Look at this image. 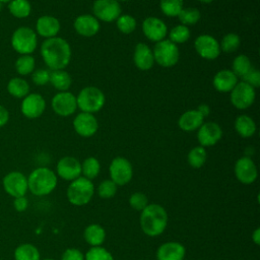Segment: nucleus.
<instances>
[{"instance_id": "47", "label": "nucleus", "mask_w": 260, "mask_h": 260, "mask_svg": "<svg viewBox=\"0 0 260 260\" xmlns=\"http://www.w3.org/2000/svg\"><path fill=\"white\" fill-rule=\"evenodd\" d=\"M13 207L18 212H23L28 207V200L25 196L15 197L13 200Z\"/></svg>"}, {"instance_id": "34", "label": "nucleus", "mask_w": 260, "mask_h": 260, "mask_svg": "<svg viewBox=\"0 0 260 260\" xmlns=\"http://www.w3.org/2000/svg\"><path fill=\"white\" fill-rule=\"evenodd\" d=\"M207 158V152L205 150V147L203 146H195L190 149V151L187 154V160L188 164L193 169H200L204 166Z\"/></svg>"}, {"instance_id": "24", "label": "nucleus", "mask_w": 260, "mask_h": 260, "mask_svg": "<svg viewBox=\"0 0 260 260\" xmlns=\"http://www.w3.org/2000/svg\"><path fill=\"white\" fill-rule=\"evenodd\" d=\"M238 77L229 69H222L215 73L212 79L213 87L219 92H231L238 83Z\"/></svg>"}, {"instance_id": "10", "label": "nucleus", "mask_w": 260, "mask_h": 260, "mask_svg": "<svg viewBox=\"0 0 260 260\" xmlns=\"http://www.w3.org/2000/svg\"><path fill=\"white\" fill-rule=\"evenodd\" d=\"M4 191L11 197L25 196L28 191L27 177L18 171H12L6 174L2 180Z\"/></svg>"}, {"instance_id": "33", "label": "nucleus", "mask_w": 260, "mask_h": 260, "mask_svg": "<svg viewBox=\"0 0 260 260\" xmlns=\"http://www.w3.org/2000/svg\"><path fill=\"white\" fill-rule=\"evenodd\" d=\"M14 67L19 75L25 76L31 74L36 69V60L32 55H19L15 61Z\"/></svg>"}, {"instance_id": "3", "label": "nucleus", "mask_w": 260, "mask_h": 260, "mask_svg": "<svg viewBox=\"0 0 260 260\" xmlns=\"http://www.w3.org/2000/svg\"><path fill=\"white\" fill-rule=\"evenodd\" d=\"M57 184L56 173L47 167L35 169L27 177L28 190L36 196L49 195L55 190Z\"/></svg>"}, {"instance_id": "27", "label": "nucleus", "mask_w": 260, "mask_h": 260, "mask_svg": "<svg viewBox=\"0 0 260 260\" xmlns=\"http://www.w3.org/2000/svg\"><path fill=\"white\" fill-rule=\"evenodd\" d=\"M235 129L241 137L249 138L255 134L256 124L250 116L244 114V115H240L236 118Z\"/></svg>"}, {"instance_id": "42", "label": "nucleus", "mask_w": 260, "mask_h": 260, "mask_svg": "<svg viewBox=\"0 0 260 260\" xmlns=\"http://www.w3.org/2000/svg\"><path fill=\"white\" fill-rule=\"evenodd\" d=\"M118 190V186L111 180L107 179L100 183L98 186V195L103 199H110L113 198Z\"/></svg>"}, {"instance_id": "38", "label": "nucleus", "mask_w": 260, "mask_h": 260, "mask_svg": "<svg viewBox=\"0 0 260 260\" xmlns=\"http://www.w3.org/2000/svg\"><path fill=\"white\" fill-rule=\"evenodd\" d=\"M240 45H241L240 37L235 32H230L222 37L219 43V48H220V51L230 54V53L236 52L239 49Z\"/></svg>"}, {"instance_id": "16", "label": "nucleus", "mask_w": 260, "mask_h": 260, "mask_svg": "<svg viewBox=\"0 0 260 260\" xmlns=\"http://www.w3.org/2000/svg\"><path fill=\"white\" fill-rule=\"evenodd\" d=\"M56 175L71 182L81 176V162L76 157L63 156L57 162Z\"/></svg>"}, {"instance_id": "18", "label": "nucleus", "mask_w": 260, "mask_h": 260, "mask_svg": "<svg viewBox=\"0 0 260 260\" xmlns=\"http://www.w3.org/2000/svg\"><path fill=\"white\" fill-rule=\"evenodd\" d=\"M197 130L198 142L203 147L215 145L222 137V129L215 122L203 123Z\"/></svg>"}, {"instance_id": "30", "label": "nucleus", "mask_w": 260, "mask_h": 260, "mask_svg": "<svg viewBox=\"0 0 260 260\" xmlns=\"http://www.w3.org/2000/svg\"><path fill=\"white\" fill-rule=\"evenodd\" d=\"M14 260H41L39 249L29 243L18 245L14 250Z\"/></svg>"}, {"instance_id": "53", "label": "nucleus", "mask_w": 260, "mask_h": 260, "mask_svg": "<svg viewBox=\"0 0 260 260\" xmlns=\"http://www.w3.org/2000/svg\"><path fill=\"white\" fill-rule=\"evenodd\" d=\"M43 260H55V259H52V258H46V259H43Z\"/></svg>"}, {"instance_id": "7", "label": "nucleus", "mask_w": 260, "mask_h": 260, "mask_svg": "<svg viewBox=\"0 0 260 260\" xmlns=\"http://www.w3.org/2000/svg\"><path fill=\"white\" fill-rule=\"evenodd\" d=\"M152 53L154 57V62L165 68L175 66L178 63L180 57L178 46L170 40L166 39L155 43Z\"/></svg>"}, {"instance_id": "45", "label": "nucleus", "mask_w": 260, "mask_h": 260, "mask_svg": "<svg viewBox=\"0 0 260 260\" xmlns=\"http://www.w3.org/2000/svg\"><path fill=\"white\" fill-rule=\"evenodd\" d=\"M243 81H245L246 83H248L249 85H251L252 87L256 88L259 87L260 85V72L257 69L252 68L244 77H243Z\"/></svg>"}, {"instance_id": "20", "label": "nucleus", "mask_w": 260, "mask_h": 260, "mask_svg": "<svg viewBox=\"0 0 260 260\" xmlns=\"http://www.w3.org/2000/svg\"><path fill=\"white\" fill-rule=\"evenodd\" d=\"M100 21L90 14H81L77 16L73 22L75 31L85 38L95 36L100 30Z\"/></svg>"}, {"instance_id": "35", "label": "nucleus", "mask_w": 260, "mask_h": 260, "mask_svg": "<svg viewBox=\"0 0 260 260\" xmlns=\"http://www.w3.org/2000/svg\"><path fill=\"white\" fill-rule=\"evenodd\" d=\"M252 68L253 67L250 58L244 54L238 55L232 64V71L236 74L237 77L243 78Z\"/></svg>"}, {"instance_id": "15", "label": "nucleus", "mask_w": 260, "mask_h": 260, "mask_svg": "<svg viewBox=\"0 0 260 260\" xmlns=\"http://www.w3.org/2000/svg\"><path fill=\"white\" fill-rule=\"evenodd\" d=\"M46 109L45 99L36 92L28 93L22 99L20 104V111L27 119H37L43 115Z\"/></svg>"}, {"instance_id": "1", "label": "nucleus", "mask_w": 260, "mask_h": 260, "mask_svg": "<svg viewBox=\"0 0 260 260\" xmlns=\"http://www.w3.org/2000/svg\"><path fill=\"white\" fill-rule=\"evenodd\" d=\"M41 56L49 69L61 70L66 68L71 60V48L69 43L60 37L46 39L41 45Z\"/></svg>"}, {"instance_id": "6", "label": "nucleus", "mask_w": 260, "mask_h": 260, "mask_svg": "<svg viewBox=\"0 0 260 260\" xmlns=\"http://www.w3.org/2000/svg\"><path fill=\"white\" fill-rule=\"evenodd\" d=\"M76 103L81 112L93 114L102 110L106 103V96L100 88L85 86L76 96Z\"/></svg>"}, {"instance_id": "28", "label": "nucleus", "mask_w": 260, "mask_h": 260, "mask_svg": "<svg viewBox=\"0 0 260 260\" xmlns=\"http://www.w3.org/2000/svg\"><path fill=\"white\" fill-rule=\"evenodd\" d=\"M8 93L16 99H23L29 93V84L22 77H12L7 83Z\"/></svg>"}, {"instance_id": "43", "label": "nucleus", "mask_w": 260, "mask_h": 260, "mask_svg": "<svg viewBox=\"0 0 260 260\" xmlns=\"http://www.w3.org/2000/svg\"><path fill=\"white\" fill-rule=\"evenodd\" d=\"M148 204L146 195L142 192H134L129 197V205L136 211H142Z\"/></svg>"}, {"instance_id": "13", "label": "nucleus", "mask_w": 260, "mask_h": 260, "mask_svg": "<svg viewBox=\"0 0 260 260\" xmlns=\"http://www.w3.org/2000/svg\"><path fill=\"white\" fill-rule=\"evenodd\" d=\"M51 106L53 111L57 115L61 117H68L76 111V96L68 90L59 91L53 96L51 101Z\"/></svg>"}, {"instance_id": "50", "label": "nucleus", "mask_w": 260, "mask_h": 260, "mask_svg": "<svg viewBox=\"0 0 260 260\" xmlns=\"http://www.w3.org/2000/svg\"><path fill=\"white\" fill-rule=\"evenodd\" d=\"M252 241L256 244L259 245L260 244V229L257 228L253 233H252Z\"/></svg>"}, {"instance_id": "39", "label": "nucleus", "mask_w": 260, "mask_h": 260, "mask_svg": "<svg viewBox=\"0 0 260 260\" xmlns=\"http://www.w3.org/2000/svg\"><path fill=\"white\" fill-rule=\"evenodd\" d=\"M190 35L191 32L188 26L183 24H178L174 26L169 32V40L176 45L183 44L189 40Z\"/></svg>"}, {"instance_id": "29", "label": "nucleus", "mask_w": 260, "mask_h": 260, "mask_svg": "<svg viewBox=\"0 0 260 260\" xmlns=\"http://www.w3.org/2000/svg\"><path fill=\"white\" fill-rule=\"evenodd\" d=\"M50 82L59 91H67L72 83V78L70 74L61 70H51L50 71Z\"/></svg>"}, {"instance_id": "2", "label": "nucleus", "mask_w": 260, "mask_h": 260, "mask_svg": "<svg viewBox=\"0 0 260 260\" xmlns=\"http://www.w3.org/2000/svg\"><path fill=\"white\" fill-rule=\"evenodd\" d=\"M140 228L148 237L161 235L168 225V213L166 209L157 203H148L140 211Z\"/></svg>"}, {"instance_id": "14", "label": "nucleus", "mask_w": 260, "mask_h": 260, "mask_svg": "<svg viewBox=\"0 0 260 260\" xmlns=\"http://www.w3.org/2000/svg\"><path fill=\"white\" fill-rule=\"evenodd\" d=\"M234 173L237 180L245 185L254 183L258 177L257 167L249 156H242L236 161Z\"/></svg>"}, {"instance_id": "21", "label": "nucleus", "mask_w": 260, "mask_h": 260, "mask_svg": "<svg viewBox=\"0 0 260 260\" xmlns=\"http://www.w3.org/2000/svg\"><path fill=\"white\" fill-rule=\"evenodd\" d=\"M185 256V246L175 241L166 242L156 250V260H184Z\"/></svg>"}, {"instance_id": "31", "label": "nucleus", "mask_w": 260, "mask_h": 260, "mask_svg": "<svg viewBox=\"0 0 260 260\" xmlns=\"http://www.w3.org/2000/svg\"><path fill=\"white\" fill-rule=\"evenodd\" d=\"M7 7L9 13L16 18H25L31 12V5L28 0H11Z\"/></svg>"}, {"instance_id": "49", "label": "nucleus", "mask_w": 260, "mask_h": 260, "mask_svg": "<svg viewBox=\"0 0 260 260\" xmlns=\"http://www.w3.org/2000/svg\"><path fill=\"white\" fill-rule=\"evenodd\" d=\"M196 110L204 117V119H205V117H207V116L209 115V113H210L209 107H208L207 105H205V104H201Z\"/></svg>"}, {"instance_id": "25", "label": "nucleus", "mask_w": 260, "mask_h": 260, "mask_svg": "<svg viewBox=\"0 0 260 260\" xmlns=\"http://www.w3.org/2000/svg\"><path fill=\"white\" fill-rule=\"evenodd\" d=\"M203 121L204 117L197 110H189L180 116L178 125L183 131L191 132L197 130L204 123Z\"/></svg>"}, {"instance_id": "8", "label": "nucleus", "mask_w": 260, "mask_h": 260, "mask_svg": "<svg viewBox=\"0 0 260 260\" xmlns=\"http://www.w3.org/2000/svg\"><path fill=\"white\" fill-rule=\"evenodd\" d=\"M109 174L110 179L117 186H124L131 181L133 177V168L127 158L116 156L110 164Z\"/></svg>"}, {"instance_id": "12", "label": "nucleus", "mask_w": 260, "mask_h": 260, "mask_svg": "<svg viewBox=\"0 0 260 260\" xmlns=\"http://www.w3.org/2000/svg\"><path fill=\"white\" fill-rule=\"evenodd\" d=\"M194 48L197 54L206 60H214L220 54L218 41L211 35H200L195 39Z\"/></svg>"}, {"instance_id": "23", "label": "nucleus", "mask_w": 260, "mask_h": 260, "mask_svg": "<svg viewBox=\"0 0 260 260\" xmlns=\"http://www.w3.org/2000/svg\"><path fill=\"white\" fill-rule=\"evenodd\" d=\"M133 62L135 66L141 71H147L151 69L154 64L152 50L145 43H138L134 48Z\"/></svg>"}, {"instance_id": "48", "label": "nucleus", "mask_w": 260, "mask_h": 260, "mask_svg": "<svg viewBox=\"0 0 260 260\" xmlns=\"http://www.w3.org/2000/svg\"><path fill=\"white\" fill-rule=\"evenodd\" d=\"M8 121H9V112L4 106L0 105V128L4 127L8 123Z\"/></svg>"}, {"instance_id": "17", "label": "nucleus", "mask_w": 260, "mask_h": 260, "mask_svg": "<svg viewBox=\"0 0 260 260\" xmlns=\"http://www.w3.org/2000/svg\"><path fill=\"white\" fill-rule=\"evenodd\" d=\"M142 32L151 42L165 40L168 35L167 24L158 17L148 16L142 21Z\"/></svg>"}, {"instance_id": "40", "label": "nucleus", "mask_w": 260, "mask_h": 260, "mask_svg": "<svg viewBox=\"0 0 260 260\" xmlns=\"http://www.w3.org/2000/svg\"><path fill=\"white\" fill-rule=\"evenodd\" d=\"M116 25L121 32H123L125 35H129L135 30L137 22H136V19L132 15L121 14L116 19Z\"/></svg>"}, {"instance_id": "9", "label": "nucleus", "mask_w": 260, "mask_h": 260, "mask_svg": "<svg viewBox=\"0 0 260 260\" xmlns=\"http://www.w3.org/2000/svg\"><path fill=\"white\" fill-rule=\"evenodd\" d=\"M255 88L245 81L238 82L231 90L230 100L232 105L238 110H245L251 107L255 101Z\"/></svg>"}, {"instance_id": "55", "label": "nucleus", "mask_w": 260, "mask_h": 260, "mask_svg": "<svg viewBox=\"0 0 260 260\" xmlns=\"http://www.w3.org/2000/svg\"><path fill=\"white\" fill-rule=\"evenodd\" d=\"M116 1H118V2H120V1H128V0H116Z\"/></svg>"}, {"instance_id": "54", "label": "nucleus", "mask_w": 260, "mask_h": 260, "mask_svg": "<svg viewBox=\"0 0 260 260\" xmlns=\"http://www.w3.org/2000/svg\"><path fill=\"white\" fill-rule=\"evenodd\" d=\"M1 9H2V4L0 3V12H1Z\"/></svg>"}, {"instance_id": "44", "label": "nucleus", "mask_w": 260, "mask_h": 260, "mask_svg": "<svg viewBox=\"0 0 260 260\" xmlns=\"http://www.w3.org/2000/svg\"><path fill=\"white\" fill-rule=\"evenodd\" d=\"M31 80L36 85H45L50 82V71L45 68L35 69L31 73Z\"/></svg>"}, {"instance_id": "41", "label": "nucleus", "mask_w": 260, "mask_h": 260, "mask_svg": "<svg viewBox=\"0 0 260 260\" xmlns=\"http://www.w3.org/2000/svg\"><path fill=\"white\" fill-rule=\"evenodd\" d=\"M84 260H114L110 251L103 246L90 247L84 254Z\"/></svg>"}, {"instance_id": "5", "label": "nucleus", "mask_w": 260, "mask_h": 260, "mask_svg": "<svg viewBox=\"0 0 260 260\" xmlns=\"http://www.w3.org/2000/svg\"><path fill=\"white\" fill-rule=\"evenodd\" d=\"M10 42L19 55H31L38 46L37 32L29 26H19L12 32Z\"/></svg>"}, {"instance_id": "36", "label": "nucleus", "mask_w": 260, "mask_h": 260, "mask_svg": "<svg viewBox=\"0 0 260 260\" xmlns=\"http://www.w3.org/2000/svg\"><path fill=\"white\" fill-rule=\"evenodd\" d=\"M183 0H159L161 12L169 17H176L183 9Z\"/></svg>"}, {"instance_id": "51", "label": "nucleus", "mask_w": 260, "mask_h": 260, "mask_svg": "<svg viewBox=\"0 0 260 260\" xmlns=\"http://www.w3.org/2000/svg\"><path fill=\"white\" fill-rule=\"evenodd\" d=\"M198 1H200L202 3H205V4H208V3H211L213 0H198Z\"/></svg>"}, {"instance_id": "37", "label": "nucleus", "mask_w": 260, "mask_h": 260, "mask_svg": "<svg viewBox=\"0 0 260 260\" xmlns=\"http://www.w3.org/2000/svg\"><path fill=\"white\" fill-rule=\"evenodd\" d=\"M183 25H193L197 23L201 18L200 11L195 7L183 8L177 16Z\"/></svg>"}, {"instance_id": "26", "label": "nucleus", "mask_w": 260, "mask_h": 260, "mask_svg": "<svg viewBox=\"0 0 260 260\" xmlns=\"http://www.w3.org/2000/svg\"><path fill=\"white\" fill-rule=\"evenodd\" d=\"M83 238L90 247L102 246L106 240V231L101 224L91 223L84 229Z\"/></svg>"}, {"instance_id": "19", "label": "nucleus", "mask_w": 260, "mask_h": 260, "mask_svg": "<svg viewBox=\"0 0 260 260\" xmlns=\"http://www.w3.org/2000/svg\"><path fill=\"white\" fill-rule=\"evenodd\" d=\"M73 128L81 137H91L99 129V122L93 114L81 112L73 120Z\"/></svg>"}, {"instance_id": "32", "label": "nucleus", "mask_w": 260, "mask_h": 260, "mask_svg": "<svg viewBox=\"0 0 260 260\" xmlns=\"http://www.w3.org/2000/svg\"><path fill=\"white\" fill-rule=\"evenodd\" d=\"M101 171V164L94 156L86 157L81 164V176L92 181Z\"/></svg>"}, {"instance_id": "46", "label": "nucleus", "mask_w": 260, "mask_h": 260, "mask_svg": "<svg viewBox=\"0 0 260 260\" xmlns=\"http://www.w3.org/2000/svg\"><path fill=\"white\" fill-rule=\"evenodd\" d=\"M61 260H84V254L77 248H68L62 253Z\"/></svg>"}, {"instance_id": "52", "label": "nucleus", "mask_w": 260, "mask_h": 260, "mask_svg": "<svg viewBox=\"0 0 260 260\" xmlns=\"http://www.w3.org/2000/svg\"><path fill=\"white\" fill-rule=\"evenodd\" d=\"M10 1H11V0H0V3H1V4H4V3H7V4H8Z\"/></svg>"}, {"instance_id": "4", "label": "nucleus", "mask_w": 260, "mask_h": 260, "mask_svg": "<svg viewBox=\"0 0 260 260\" xmlns=\"http://www.w3.org/2000/svg\"><path fill=\"white\" fill-rule=\"evenodd\" d=\"M66 195L70 204L84 206L91 201L94 195V185L92 181L80 176L70 182Z\"/></svg>"}, {"instance_id": "11", "label": "nucleus", "mask_w": 260, "mask_h": 260, "mask_svg": "<svg viewBox=\"0 0 260 260\" xmlns=\"http://www.w3.org/2000/svg\"><path fill=\"white\" fill-rule=\"evenodd\" d=\"M92 12L99 21L113 22L121 15L122 8L116 0H95L92 5Z\"/></svg>"}, {"instance_id": "22", "label": "nucleus", "mask_w": 260, "mask_h": 260, "mask_svg": "<svg viewBox=\"0 0 260 260\" xmlns=\"http://www.w3.org/2000/svg\"><path fill=\"white\" fill-rule=\"evenodd\" d=\"M60 28L61 24L58 18L52 15H42L37 19L35 31L45 39H50L57 37Z\"/></svg>"}]
</instances>
